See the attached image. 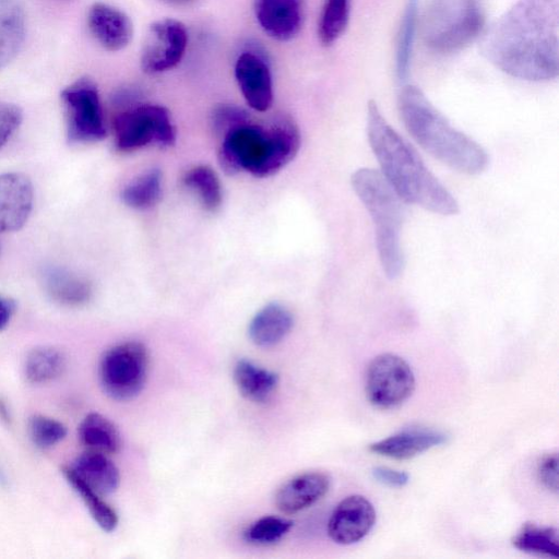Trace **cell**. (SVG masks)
<instances>
[{
	"label": "cell",
	"instance_id": "1",
	"mask_svg": "<svg viewBox=\"0 0 559 559\" xmlns=\"http://www.w3.org/2000/svg\"><path fill=\"white\" fill-rule=\"evenodd\" d=\"M481 55L506 74L531 82L559 73V0H518L483 34Z\"/></svg>",
	"mask_w": 559,
	"mask_h": 559
},
{
	"label": "cell",
	"instance_id": "2",
	"mask_svg": "<svg viewBox=\"0 0 559 559\" xmlns=\"http://www.w3.org/2000/svg\"><path fill=\"white\" fill-rule=\"evenodd\" d=\"M367 134L382 176L402 201L441 215L459 213L455 198L389 124L374 100L368 103Z\"/></svg>",
	"mask_w": 559,
	"mask_h": 559
},
{
	"label": "cell",
	"instance_id": "3",
	"mask_svg": "<svg viewBox=\"0 0 559 559\" xmlns=\"http://www.w3.org/2000/svg\"><path fill=\"white\" fill-rule=\"evenodd\" d=\"M397 108L406 130L435 158L466 175L487 168L489 157L484 147L455 129L418 86L403 85Z\"/></svg>",
	"mask_w": 559,
	"mask_h": 559
},
{
	"label": "cell",
	"instance_id": "4",
	"mask_svg": "<svg viewBox=\"0 0 559 559\" xmlns=\"http://www.w3.org/2000/svg\"><path fill=\"white\" fill-rule=\"evenodd\" d=\"M299 146L297 126L292 119L280 117L266 127L248 122L227 133L218 159L227 174L247 170L255 177H266L289 163Z\"/></svg>",
	"mask_w": 559,
	"mask_h": 559
},
{
	"label": "cell",
	"instance_id": "5",
	"mask_svg": "<svg viewBox=\"0 0 559 559\" xmlns=\"http://www.w3.org/2000/svg\"><path fill=\"white\" fill-rule=\"evenodd\" d=\"M352 186L370 214L374 225L379 259L390 280L397 278L404 269L401 246L403 206L401 199L382 176L371 168H359L352 175Z\"/></svg>",
	"mask_w": 559,
	"mask_h": 559
},
{
	"label": "cell",
	"instance_id": "6",
	"mask_svg": "<svg viewBox=\"0 0 559 559\" xmlns=\"http://www.w3.org/2000/svg\"><path fill=\"white\" fill-rule=\"evenodd\" d=\"M481 0H430L421 19L425 45L438 53H453L469 46L485 27Z\"/></svg>",
	"mask_w": 559,
	"mask_h": 559
},
{
	"label": "cell",
	"instance_id": "7",
	"mask_svg": "<svg viewBox=\"0 0 559 559\" xmlns=\"http://www.w3.org/2000/svg\"><path fill=\"white\" fill-rule=\"evenodd\" d=\"M147 369L148 355L143 344L126 342L115 345L100 358V386L114 400H131L143 389Z\"/></svg>",
	"mask_w": 559,
	"mask_h": 559
},
{
	"label": "cell",
	"instance_id": "8",
	"mask_svg": "<svg viewBox=\"0 0 559 559\" xmlns=\"http://www.w3.org/2000/svg\"><path fill=\"white\" fill-rule=\"evenodd\" d=\"M115 144L130 152L151 143L169 146L176 131L168 110L159 105L138 104L124 108L114 119Z\"/></svg>",
	"mask_w": 559,
	"mask_h": 559
},
{
	"label": "cell",
	"instance_id": "9",
	"mask_svg": "<svg viewBox=\"0 0 559 559\" xmlns=\"http://www.w3.org/2000/svg\"><path fill=\"white\" fill-rule=\"evenodd\" d=\"M61 100L71 143L97 142L106 136L99 93L92 79L81 78L67 86Z\"/></svg>",
	"mask_w": 559,
	"mask_h": 559
},
{
	"label": "cell",
	"instance_id": "10",
	"mask_svg": "<svg viewBox=\"0 0 559 559\" xmlns=\"http://www.w3.org/2000/svg\"><path fill=\"white\" fill-rule=\"evenodd\" d=\"M415 377L411 366L400 356L381 354L374 357L366 372V394L378 408H393L414 392Z\"/></svg>",
	"mask_w": 559,
	"mask_h": 559
},
{
	"label": "cell",
	"instance_id": "11",
	"mask_svg": "<svg viewBox=\"0 0 559 559\" xmlns=\"http://www.w3.org/2000/svg\"><path fill=\"white\" fill-rule=\"evenodd\" d=\"M188 46L183 23L166 17L153 22L144 39L140 66L146 74H159L175 68L182 60Z\"/></svg>",
	"mask_w": 559,
	"mask_h": 559
},
{
	"label": "cell",
	"instance_id": "12",
	"mask_svg": "<svg viewBox=\"0 0 559 559\" xmlns=\"http://www.w3.org/2000/svg\"><path fill=\"white\" fill-rule=\"evenodd\" d=\"M374 522L372 503L364 496L353 495L343 499L332 512L328 534L336 544H355L371 531Z\"/></svg>",
	"mask_w": 559,
	"mask_h": 559
},
{
	"label": "cell",
	"instance_id": "13",
	"mask_svg": "<svg viewBox=\"0 0 559 559\" xmlns=\"http://www.w3.org/2000/svg\"><path fill=\"white\" fill-rule=\"evenodd\" d=\"M234 72L247 104L257 111H266L273 103V83L265 60L253 51H242Z\"/></svg>",
	"mask_w": 559,
	"mask_h": 559
},
{
	"label": "cell",
	"instance_id": "14",
	"mask_svg": "<svg viewBox=\"0 0 559 559\" xmlns=\"http://www.w3.org/2000/svg\"><path fill=\"white\" fill-rule=\"evenodd\" d=\"M253 11L265 34L278 41H288L302 27L305 0H254Z\"/></svg>",
	"mask_w": 559,
	"mask_h": 559
},
{
	"label": "cell",
	"instance_id": "15",
	"mask_svg": "<svg viewBox=\"0 0 559 559\" xmlns=\"http://www.w3.org/2000/svg\"><path fill=\"white\" fill-rule=\"evenodd\" d=\"M33 185L20 173L0 174V233L20 229L33 206Z\"/></svg>",
	"mask_w": 559,
	"mask_h": 559
},
{
	"label": "cell",
	"instance_id": "16",
	"mask_svg": "<svg viewBox=\"0 0 559 559\" xmlns=\"http://www.w3.org/2000/svg\"><path fill=\"white\" fill-rule=\"evenodd\" d=\"M87 24L95 39L109 51L126 48L133 37V24L121 10L109 4L94 3L87 14Z\"/></svg>",
	"mask_w": 559,
	"mask_h": 559
},
{
	"label": "cell",
	"instance_id": "17",
	"mask_svg": "<svg viewBox=\"0 0 559 559\" xmlns=\"http://www.w3.org/2000/svg\"><path fill=\"white\" fill-rule=\"evenodd\" d=\"M329 487L330 477L326 474L304 473L283 484L275 493L274 502L281 512L294 514L316 503Z\"/></svg>",
	"mask_w": 559,
	"mask_h": 559
},
{
	"label": "cell",
	"instance_id": "18",
	"mask_svg": "<svg viewBox=\"0 0 559 559\" xmlns=\"http://www.w3.org/2000/svg\"><path fill=\"white\" fill-rule=\"evenodd\" d=\"M448 436L430 428H407L370 444L371 452L395 460L412 459L447 442Z\"/></svg>",
	"mask_w": 559,
	"mask_h": 559
},
{
	"label": "cell",
	"instance_id": "19",
	"mask_svg": "<svg viewBox=\"0 0 559 559\" xmlns=\"http://www.w3.org/2000/svg\"><path fill=\"white\" fill-rule=\"evenodd\" d=\"M69 467L100 496L112 493L119 486V471L104 453L90 450L78 456Z\"/></svg>",
	"mask_w": 559,
	"mask_h": 559
},
{
	"label": "cell",
	"instance_id": "20",
	"mask_svg": "<svg viewBox=\"0 0 559 559\" xmlns=\"http://www.w3.org/2000/svg\"><path fill=\"white\" fill-rule=\"evenodd\" d=\"M41 276L46 293L60 305L76 307L86 304L92 297L91 283L64 267L49 266Z\"/></svg>",
	"mask_w": 559,
	"mask_h": 559
},
{
	"label": "cell",
	"instance_id": "21",
	"mask_svg": "<svg viewBox=\"0 0 559 559\" xmlns=\"http://www.w3.org/2000/svg\"><path fill=\"white\" fill-rule=\"evenodd\" d=\"M292 326V313L282 305L269 304L252 318L248 332L257 346L271 347L280 343Z\"/></svg>",
	"mask_w": 559,
	"mask_h": 559
},
{
	"label": "cell",
	"instance_id": "22",
	"mask_svg": "<svg viewBox=\"0 0 559 559\" xmlns=\"http://www.w3.org/2000/svg\"><path fill=\"white\" fill-rule=\"evenodd\" d=\"M235 383L246 399L262 403L270 399L278 383V376L247 359L237 361L234 368Z\"/></svg>",
	"mask_w": 559,
	"mask_h": 559
},
{
	"label": "cell",
	"instance_id": "23",
	"mask_svg": "<svg viewBox=\"0 0 559 559\" xmlns=\"http://www.w3.org/2000/svg\"><path fill=\"white\" fill-rule=\"evenodd\" d=\"M25 38L22 9L13 0H0V69L19 53Z\"/></svg>",
	"mask_w": 559,
	"mask_h": 559
},
{
	"label": "cell",
	"instance_id": "24",
	"mask_svg": "<svg viewBox=\"0 0 559 559\" xmlns=\"http://www.w3.org/2000/svg\"><path fill=\"white\" fill-rule=\"evenodd\" d=\"M81 442L91 451L115 453L119 450L121 440L116 426L98 413H90L78 428Z\"/></svg>",
	"mask_w": 559,
	"mask_h": 559
},
{
	"label": "cell",
	"instance_id": "25",
	"mask_svg": "<svg viewBox=\"0 0 559 559\" xmlns=\"http://www.w3.org/2000/svg\"><path fill=\"white\" fill-rule=\"evenodd\" d=\"M417 23L418 0H407L399 27L395 50V72L400 82L406 81L409 74Z\"/></svg>",
	"mask_w": 559,
	"mask_h": 559
},
{
	"label": "cell",
	"instance_id": "26",
	"mask_svg": "<svg viewBox=\"0 0 559 559\" xmlns=\"http://www.w3.org/2000/svg\"><path fill=\"white\" fill-rule=\"evenodd\" d=\"M66 368V356L56 347L39 346L25 359L24 373L31 383H45L59 377Z\"/></svg>",
	"mask_w": 559,
	"mask_h": 559
},
{
	"label": "cell",
	"instance_id": "27",
	"mask_svg": "<svg viewBox=\"0 0 559 559\" xmlns=\"http://www.w3.org/2000/svg\"><path fill=\"white\" fill-rule=\"evenodd\" d=\"M352 0H324L318 22V38L329 47L344 34L350 16Z\"/></svg>",
	"mask_w": 559,
	"mask_h": 559
},
{
	"label": "cell",
	"instance_id": "28",
	"mask_svg": "<svg viewBox=\"0 0 559 559\" xmlns=\"http://www.w3.org/2000/svg\"><path fill=\"white\" fill-rule=\"evenodd\" d=\"M62 474L72 488L81 496L97 525L105 532H112L118 524L115 510L106 503L102 496L85 485L69 466L62 468Z\"/></svg>",
	"mask_w": 559,
	"mask_h": 559
},
{
	"label": "cell",
	"instance_id": "29",
	"mask_svg": "<svg viewBox=\"0 0 559 559\" xmlns=\"http://www.w3.org/2000/svg\"><path fill=\"white\" fill-rule=\"evenodd\" d=\"M162 193V177L152 169L130 182L121 192V199L128 206L146 210L155 205Z\"/></svg>",
	"mask_w": 559,
	"mask_h": 559
},
{
	"label": "cell",
	"instance_id": "30",
	"mask_svg": "<svg viewBox=\"0 0 559 559\" xmlns=\"http://www.w3.org/2000/svg\"><path fill=\"white\" fill-rule=\"evenodd\" d=\"M513 545L525 552L559 557L558 531L552 527L526 525L515 535Z\"/></svg>",
	"mask_w": 559,
	"mask_h": 559
},
{
	"label": "cell",
	"instance_id": "31",
	"mask_svg": "<svg viewBox=\"0 0 559 559\" xmlns=\"http://www.w3.org/2000/svg\"><path fill=\"white\" fill-rule=\"evenodd\" d=\"M187 187L195 191L203 206L215 211L222 202V188L216 173L209 166H197L183 178Z\"/></svg>",
	"mask_w": 559,
	"mask_h": 559
},
{
	"label": "cell",
	"instance_id": "32",
	"mask_svg": "<svg viewBox=\"0 0 559 559\" xmlns=\"http://www.w3.org/2000/svg\"><path fill=\"white\" fill-rule=\"evenodd\" d=\"M290 520L267 515L253 522L243 534L248 543L255 545L273 544L282 539L292 528Z\"/></svg>",
	"mask_w": 559,
	"mask_h": 559
},
{
	"label": "cell",
	"instance_id": "33",
	"mask_svg": "<svg viewBox=\"0 0 559 559\" xmlns=\"http://www.w3.org/2000/svg\"><path fill=\"white\" fill-rule=\"evenodd\" d=\"M32 441L39 448H49L60 442L67 436V427L50 417L33 415L27 424Z\"/></svg>",
	"mask_w": 559,
	"mask_h": 559
},
{
	"label": "cell",
	"instance_id": "34",
	"mask_svg": "<svg viewBox=\"0 0 559 559\" xmlns=\"http://www.w3.org/2000/svg\"><path fill=\"white\" fill-rule=\"evenodd\" d=\"M249 114L236 105L223 104L217 106L212 114V127L223 138L235 130L250 122Z\"/></svg>",
	"mask_w": 559,
	"mask_h": 559
},
{
	"label": "cell",
	"instance_id": "35",
	"mask_svg": "<svg viewBox=\"0 0 559 559\" xmlns=\"http://www.w3.org/2000/svg\"><path fill=\"white\" fill-rule=\"evenodd\" d=\"M22 110L14 104L0 102V148L5 145L22 122Z\"/></svg>",
	"mask_w": 559,
	"mask_h": 559
},
{
	"label": "cell",
	"instance_id": "36",
	"mask_svg": "<svg viewBox=\"0 0 559 559\" xmlns=\"http://www.w3.org/2000/svg\"><path fill=\"white\" fill-rule=\"evenodd\" d=\"M537 476L545 488L555 493L558 492V455L556 453L542 459L537 467Z\"/></svg>",
	"mask_w": 559,
	"mask_h": 559
},
{
	"label": "cell",
	"instance_id": "37",
	"mask_svg": "<svg viewBox=\"0 0 559 559\" xmlns=\"http://www.w3.org/2000/svg\"><path fill=\"white\" fill-rule=\"evenodd\" d=\"M372 476L379 483L390 487H402L406 485L409 479L407 473L383 466L374 467L372 469Z\"/></svg>",
	"mask_w": 559,
	"mask_h": 559
},
{
	"label": "cell",
	"instance_id": "38",
	"mask_svg": "<svg viewBox=\"0 0 559 559\" xmlns=\"http://www.w3.org/2000/svg\"><path fill=\"white\" fill-rule=\"evenodd\" d=\"M15 311V302L0 295V331L7 328Z\"/></svg>",
	"mask_w": 559,
	"mask_h": 559
},
{
	"label": "cell",
	"instance_id": "39",
	"mask_svg": "<svg viewBox=\"0 0 559 559\" xmlns=\"http://www.w3.org/2000/svg\"><path fill=\"white\" fill-rule=\"evenodd\" d=\"M0 418L9 424L10 420H11V417H10V412L8 409V406L5 404V402L0 397Z\"/></svg>",
	"mask_w": 559,
	"mask_h": 559
},
{
	"label": "cell",
	"instance_id": "40",
	"mask_svg": "<svg viewBox=\"0 0 559 559\" xmlns=\"http://www.w3.org/2000/svg\"><path fill=\"white\" fill-rule=\"evenodd\" d=\"M163 1H166L171 4L182 5V4H188L193 0H163Z\"/></svg>",
	"mask_w": 559,
	"mask_h": 559
}]
</instances>
